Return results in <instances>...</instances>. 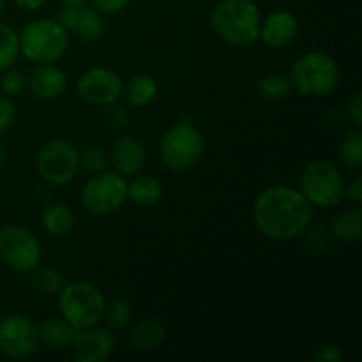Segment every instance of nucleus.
<instances>
[{
  "label": "nucleus",
  "instance_id": "obj_11",
  "mask_svg": "<svg viewBox=\"0 0 362 362\" xmlns=\"http://www.w3.org/2000/svg\"><path fill=\"white\" fill-rule=\"evenodd\" d=\"M39 349L37 325L28 317L13 313L0 322V352L13 361L30 359Z\"/></svg>",
  "mask_w": 362,
  "mask_h": 362
},
{
  "label": "nucleus",
  "instance_id": "obj_32",
  "mask_svg": "<svg viewBox=\"0 0 362 362\" xmlns=\"http://www.w3.org/2000/svg\"><path fill=\"white\" fill-rule=\"evenodd\" d=\"M14 120H16V105L9 95L2 94L0 95V136L13 127Z\"/></svg>",
  "mask_w": 362,
  "mask_h": 362
},
{
  "label": "nucleus",
  "instance_id": "obj_18",
  "mask_svg": "<svg viewBox=\"0 0 362 362\" xmlns=\"http://www.w3.org/2000/svg\"><path fill=\"white\" fill-rule=\"evenodd\" d=\"M166 327L158 318H141L129 329V341L141 352L156 350L165 343Z\"/></svg>",
  "mask_w": 362,
  "mask_h": 362
},
{
  "label": "nucleus",
  "instance_id": "obj_2",
  "mask_svg": "<svg viewBox=\"0 0 362 362\" xmlns=\"http://www.w3.org/2000/svg\"><path fill=\"white\" fill-rule=\"evenodd\" d=\"M262 14L253 0H219L211 11V27L226 45L244 48L258 41Z\"/></svg>",
  "mask_w": 362,
  "mask_h": 362
},
{
  "label": "nucleus",
  "instance_id": "obj_22",
  "mask_svg": "<svg viewBox=\"0 0 362 362\" xmlns=\"http://www.w3.org/2000/svg\"><path fill=\"white\" fill-rule=\"evenodd\" d=\"M163 193V184L151 175H140L127 184V200L138 207H154L161 202Z\"/></svg>",
  "mask_w": 362,
  "mask_h": 362
},
{
  "label": "nucleus",
  "instance_id": "obj_30",
  "mask_svg": "<svg viewBox=\"0 0 362 362\" xmlns=\"http://www.w3.org/2000/svg\"><path fill=\"white\" fill-rule=\"evenodd\" d=\"M103 122L108 129L119 131L129 124V113L124 106L119 105V101L103 108Z\"/></svg>",
  "mask_w": 362,
  "mask_h": 362
},
{
  "label": "nucleus",
  "instance_id": "obj_36",
  "mask_svg": "<svg viewBox=\"0 0 362 362\" xmlns=\"http://www.w3.org/2000/svg\"><path fill=\"white\" fill-rule=\"evenodd\" d=\"M345 198L352 204H361L362 202V177L356 175L349 186H345Z\"/></svg>",
  "mask_w": 362,
  "mask_h": 362
},
{
  "label": "nucleus",
  "instance_id": "obj_19",
  "mask_svg": "<svg viewBox=\"0 0 362 362\" xmlns=\"http://www.w3.org/2000/svg\"><path fill=\"white\" fill-rule=\"evenodd\" d=\"M78 329H74L64 317L45 318L37 325L39 345H45L48 349H62L69 346L71 339L74 338Z\"/></svg>",
  "mask_w": 362,
  "mask_h": 362
},
{
  "label": "nucleus",
  "instance_id": "obj_4",
  "mask_svg": "<svg viewBox=\"0 0 362 362\" xmlns=\"http://www.w3.org/2000/svg\"><path fill=\"white\" fill-rule=\"evenodd\" d=\"M69 46V34L59 20L37 18L25 25L20 34V55L34 64H55Z\"/></svg>",
  "mask_w": 362,
  "mask_h": 362
},
{
  "label": "nucleus",
  "instance_id": "obj_17",
  "mask_svg": "<svg viewBox=\"0 0 362 362\" xmlns=\"http://www.w3.org/2000/svg\"><path fill=\"white\" fill-rule=\"evenodd\" d=\"M27 87L32 94L42 101L60 98L67 88V74L55 64H39L27 78Z\"/></svg>",
  "mask_w": 362,
  "mask_h": 362
},
{
  "label": "nucleus",
  "instance_id": "obj_10",
  "mask_svg": "<svg viewBox=\"0 0 362 362\" xmlns=\"http://www.w3.org/2000/svg\"><path fill=\"white\" fill-rule=\"evenodd\" d=\"M41 244L37 237L21 225L0 228V260L18 274H28L41 262Z\"/></svg>",
  "mask_w": 362,
  "mask_h": 362
},
{
  "label": "nucleus",
  "instance_id": "obj_39",
  "mask_svg": "<svg viewBox=\"0 0 362 362\" xmlns=\"http://www.w3.org/2000/svg\"><path fill=\"white\" fill-rule=\"evenodd\" d=\"M64 6H78V4H85L87 0H60Z\"/></svg>",
  "mask_w": 362,
  "mask_h": 362
},
{
  "label": "nucleus",
  "instance_id": "obj_35",
  "mask_svg": "<svg viewBox=\"0 0 362 362\" xmlns=\"http://www.w3.org/2000/svg\"><path fill=\"white\" fill-rule=\"evenodd\" d=\"M346 113H349L350 120L356 124L357 127L362 126V94L361 92H354L352 98L346 103Z\"/></svg>",
  "mask_w": 362,
  "mask_h": 362
},
{
  "label": "nucleus",
  "instance_id": "obj_9",
  "mask_svg": "<svg viewBox=\"0 0 362 362\" xmlns=\"http://www.w3.org/2000/svg\"><path fill=\"white\" fill-rule=\"evenodd\" d=\"M35 170L45 182L66 186L73 182L80 170V151L67 140H49L35 156Z\"/></svg>",
  "mask_w": 362,
  "mask_h": 362
},
{
  "label": "nucleus",
  "instance_id": "obj_1",
  "mask_svg": "<svg viewBox=\"0 0 362 362\" xmlns=\"http://www.w3.org/2000/svg\"><path fill=\"white\" fill-rule=\"evenodd\" d=\"M313 207L299 189L271 186L262 191L253 204V221L265 239L292 240L311 225Z\"/></svg>",
  "mask_w": 362,
  "mask_h": 362
},
{
  "label": "nucleus",
  "instance_id": "obj_12",
  "mask_svg": "<svg viewBox=\"0 0 362 362\" xmlns=\"http://www.w3.org/2000/svg\"><path fill=\"white\" fill-rule=\"evenodd\" d=\"M122 78L108 67H92L85 71L76 81V92L85 103L92 106H105L122 98Z\"/></svg>",
  "mask_w": 362,
  "mask_h": 362
},
{
  "label": "nucleus",
  "instance_id": "obj_29",
  "mask_svg": "<svg viewBox=\"0 0 362 362\" xmlns=\"http://www.w3.org/2000/svg\"><path fill=\"white\" fill-rule=\"evenodd\" d=\"M108 154L99 145H88L80 152V166L88 173H99L106 170Z\"/></svg>",
  "mask_w": 362,
  "mask_h": 362
},
{
  "label": "nucleus",
  "instance_id": "obj_20",
  "mask_svg": "<svg viewBox=\"0 0 362 362\" xmlns=\"http://www.w3.org/2000/svg\"><path fill=\"white\" fill-rule=\"evenodd\" d=\"M42 228L52 237H66L69 235L74 226V214L69 205L64 202H53L42 211L41 216Z\"/></svg>",
  "mask_w": 362,
  "mask_h": 362
},
{
  "label": "nucleus",
  "instance_id": "obj_28",
  "mask_svg": "<svg viewBox=\"0 0 362 362\" xmlns=\"http://www.w3.org/2000/svg\"><path fill=\"white\" fill-rule=\"evenodd\" d=\"M258 90L265 99H272V101H281L292 94V83H290L288 76H283L278 73H269L258 80Z\"/></svg>",
  "mask_w": 362,
  "mask_h": 362
},
{
  "label": "nucleus",
  "instance_id": "obj_15",
  "mask_svg": "<svg viewBox=\"0 0 362 362\" xmlns=\"http://www.w3.org/2000/svg\"><path fill=\"white\" fill-rule=\"evenodd\" d=\"M299 34V21L290 11L279 9L260 21L258 41L264 42L267 48H285Z\"/></svg>",
  "mask_w": 362,
  "mask_h": 362
},
{
  "label": "nucleus",
  "instance_id": "obj_24",
  "mask_svg": "<svg viewBox=\"0 0 362 362\" xmlns=\"http://www.w3.org/2000/svg\"><path fill=\"white\" fill-rule=\"evenodd\" d=\"M66 274L57 267H35L30 276L32 288L46 297L59 296V292L66 286Z\"/></svg>",
  "mask_w": 362,
  "mask_h": 362
},
{
  "label": "nucleus",
  "instance_id": "obj_27",
  "mask_svg": "<svg viewBox=\"0 0 362 362\" xmlns=\"http://www.w3.org/2000/svg\"><path fill=\"white\" fill-rule=\"evenodd\" d=\"M20 57V34L0 21V71L9 69Z\"/></svg>",
  "mask_w": 362,
  "mask_h": 362
},
{
  "label": "nucleus",
  "instance_id": "obj_41",
  "mask_svg": "<svg viewBox=\"0 0 362 362\" xmlns=\"http://www.w3.org/2000/svg\"><path fill=\"white\" fill-rule=\"evenodd\" d=\"M2 318H4V313H2V306H0V322H2Z\"/></svg>",
  "mask_w": 362,
  "mask_h": 362
},
{
  "label": "nucleus",
  "instance_id": "obj_6",
  "mask_svg": "<svg viewBox=\"0 0 362 362\" xmlns=\"http://www.w3.org/2000/svg\"><path fill=\"white\" fill-rule=\"evenodd\" d=\"M60 317L74 329H87L103 322L106 299L101 290L88 281L66 283L59 292Z\"/></svg>",
  "mask_w": 362,
  "mask_h": 362
},
{
  "label": "nucleus",
  "instance_id": "obj_8",
  "mask_svg": "<svg viewBox=\"0 0 362 362\" xmlns=\"http://www.w3.org/2000/svg\"><path fill=\"white\" fill-rule=\"evenodd\" d=\"M127 200V182L115 170L92 173L81 189V205L94 216L115 214Z\"/></svg>",
  "mask_w": 362,
  "mask_h": 362
},
{
  "label": "nucleus",
  "instance_id": "obj_14",
  "mask_svg": "<svg viewBox=\"0 0 362 362\" xmlns=\"http://www.w3.org/2000/svg\"><path fill=\"white\" fill-rule=\"evenodd\" d=\"M59 21L67 34L76 35L83 42H98L106 34V20L92 6H64L59 13Z\"/></svg>",
  "mask_w": 362,
  "mask_h": 362
},
{
  "label": "nucleus",
  "instance_id": "obj_34",
  "mask_svg": "<svg viewBox=\"0 0 362 362\" xmlns=\"http://www.w3.org/2000/svg\"><path fill=\"white\" fill-rule=\"evenodd\" d=\"M315 362H341L343 361V350L334 343H325V345L318 346L313 354Z\"/></svg>",
  "mask_w": 362,
  "mask_h": 362
},
{
  "label": "nucleus",
  "instance_id": "obj_26",
  "mask_svg": "<svg viewBox=\"0 0 362 362\" xmlns=\"http://www.w3.org/2000/svg\"><path fill=\"white\" fill-rule=\"evenodd\" d=\"M133 317H134V310H133V304L126 299H115L113 303L106 304V310H105V320L106 327L110 331H124V329L129 327L133 324Z\"/></svg>",
  "mask_w": 362,
  "mask_h": 362
},
{
  "label": "nucleus",
  "instance_id": "obj_37",
  "mask_svg": "<svg viewBox=\"0 0 362 362\" xmlns=\"http://www.w3.org/2000/svg\"><path fill=\"white\" fill-rule=\"evenodd\" d=\"M16 7L23 11H37L48 4V0H13Z\"/></svg>",
  "mask_w": 362,
  "mask_h": 362
},
{
  "label": "nucleus",
  "instance_id": "obj_5",
  "mask_svg": "<svg viewBox=\"0 0 362 362\" xmlns=\"http://www.w3.org/2000/svg\"><path fill=\"white\" fill-rule=\"evenodd\" d=\"M205 152L204 133L191 120H180L165 131L159 141V158L172 172H187Z\"/></svg>",
  "mask_w": 362,
  "mask_h": 362
},
{
  "label": "nucleus",
  "instance_id": "obj_40",
  "mask_svg": "<svg viewBox=\"0 0 362 362\" xmlns=\"http://www.w3.org/2000/svg\"><path fill=\"white\" fill-rule=\"evenodd\" d=\"M4 9H6V0H0V16L4 14Z\"/></svg>",
  "mask_w": 362,
  "mask_h": 362
},
{
  "label": "nucleus",
  "instance_id": "obj_7",
  "mask_svg": "<svg viewBox=\"0 0 362 362\" xmlns=\"http://www.w3.org/2000/svg\"><path fill=\"white\" fill-rule=\"evenodd\" d=\"M345 180L334 163L315 159L300 173V193L311 205L334 207L345 198Z\"/></svg>",
  "mask_w": 362,
  "mask_h": 362
},
{
  "label": "nucleus",
  "instance_id": "obj_3",
  "mask_svg": "<svg viewBox=\"0 0 362 362\" xmlns=\"http://www.w3.org/2000/svg\"><path fill=\"white\" fill-rule=\"evenodd\" d=\"M288 78L293 90L304 98H327L338 90L341 71L329 53L313 49L293 62Z\"/></svg>",
  "mask_w": 362,
  "mask_h": 362
},
{
  "label": "nucleus",
  "instance_id": "obj_25",
  "mask_svg": "<svg viewBox=\"0 0 362 362\" xmlns=\"http://www.w3.org/2000/svg\"><path fill=\"white\" fill-rule=\"evenodd\" d=\"M338 159L343 166L350 170H359L362 166V131H349L338 145Z\"/></svg>",
  "mask_w": 362,
  "mask_h": 362
},
{
  "label": "nucleus",
  "instance_id": "obj_23",
  "mask_svg": "<svg viewBox=\"0 0 362 362\" xmlns=\"http://www.w3.org/2000/svg\"><path fill=\"white\" fill-rule=\"evenodd\" d=\"M332 233L343 243H357L362 237V209L359 204L345 209L332 219Z\"/></svg>",
  "mask_w": 362,
  "mask_h": 362
},
{
  "label": "nucleus",
  "instance_id": "obj_31",
  "mask_svg": "<svg viewBox=\"0 0 362 362\" xmlns=\"http://www.w3.org/2000/svg\"><path fill=\"white\" fill-rule=\"evenodd\" d=\"M0 87H2V92L9 98H14V95H20L21 92L27 87V78L21 71L18 69H6V74L2 76V81H0Z\"/></svg>",
  "mask_w": 362,
  "mask_h": 362
},
{
  "label": "nucleus",
  "instance_id": "obj_38",
  "mask_svg": "<svg viewBox=\"0 0 362 362\" xmlns=\"http://www.w3.org/2000/svg\"><path fill=\"white\" fill-rule=\"evenodd\" d=\"M6 161H7V151H6V145L0 141V172H2V168L6 166Z\"/></svg>",
  "mask_w": 362,
  "mask_h": 362
},
{
  "label": "nucleus",
  "instance_id": "obj_16",
  "mask_svg": "<svg viewBox=\"0 0 362 362\" xmlns=\"http://www.w3.org/2000/svg\"><path fill=\"white\" fill-rule=\"evenodd\" d=\"M147 151L144 141L138 140L133 134H122L117 138L110 151V161L113 170L122 177H133L144 168Z\"/></svg>",
  "mask_w": 362,
  "mask_h": 362
},
{
  "label": "nucleus",
  "instance_id": "obj_33",
  "mask_svg": "<svg viewBox=\"0 0 362 362\" xmlns=\"http://www.w3.org/2000/svg\"><path fill=\"white\" fill-rule=\"evenodd\" d=\"M90 6L95 11L103 14V16H112V14H119L126 9L131 4V0H88Z\"/></svg>",
  "mask_w": 362,
  "mask_h": 362
},
{
  "label": "nucleus",
  "instance_id": "obj_21",
  "mask_svg": "<svg viewBox=\"0 0 362 362\" xmlns=\"http://www.w3.org/2000/svg\"><path fill=\"white\" fill-rule=\"evenodd\" d=\"M158 83L148 74H136V76L129 78L122 88L124 99L127 101V105L134 106V108H145L151 103H154L158 98Z\"/></svg>",
  "mask_w": 362,
  "mask_h": 362
},
{
  "label": "nucleus",
  "instance_id": "obj_13",
  "mask_svg": "<svg viewBox=\"0 0 362 362\" xmlns=\"http://www.w3.org/2000/svg\"><path fill=\"white\" fill-rule=\"evenodd\" d=\"M117 349V339L108 327L92 325L87 329H78L71 339V357L76 362H105L113 356Z\"/></svg>",
  "mask_w": 362,
  "mask_h": 362
}]
</instances>
